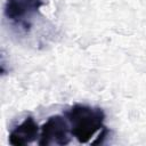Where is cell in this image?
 Instances as JSON below:
<instances>
[{
	"label": "cell",
	"mask_w": 146,
	"mask_h": 146,
	"mask_svg": "<svg viewBox=\"0 0 146 146\" xmlns=\"http://www.w3.org/2000/svg\"><path fill=\"white\" fill-rule=\"evenodd\" d=\"M71 133L81 144H88L95 135L104 129L105 113L99 107L75 104L65 112Z\"/></svg>",
	"instance_id": "6da1fadb"
},
{
	"label": "cell",
	"mask_w": 146,
	"mask_h": 146,
	"mask_svg": "<svg viewBox=\"0 0 146 146\" xmlns=\"http://www.w3.org/2000/svg\"><path fill=\"white\" fill-rule=\"evenodd\" d=\"M71 136V128L66 117L52 115L42 124L38 144L40 146H64L70 144Z\"/></svg>",
	"instance_id": "7a4b0ae2"
},
{
	"label": "cell",
	"mask_w": 146,
	"mask_h": 146,
	"mask_svg": "<svg viewBox=\"0 0 146 146\" xmlns=\"http://www.w3.org/2000/svg\"><path fill=\"white\" fill-rule=\"evenodd\" d=\"M43 5V0H6L3 14L11 23L29 29L32 17Z\"/></svg>",
	"instance_id": "3957f363"
},
{
	"label": "cell",
	"mask_w": 146,
	"mask_h": 146,
	"mask_svg": "<svg viewBox=\"0 0 146 146\" xmlns=\"http://www.w3.org/2000/svg\"><path fill=\"white\" fill-rule=\"evenodd\" d=\"M39 137V127L32 116H27L9 133V144L13 146H24L33 143Z\"/></svg>",
	"instance_id": "277c9868"
}]
</instances>
